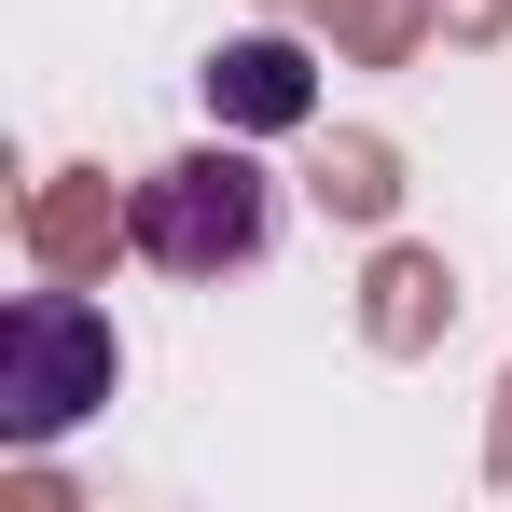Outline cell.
<instances>
[{"instance_id":"obj_1","label":"cell","mask_w":512,"mask_h":512,"mask_svg":"<svg viewBox=\"0 0 512 512\" xmlns=\"http://www.w3.org/2000/svg\"><path fill=\"white\" fill-rule=\"evenodd\" d=\"M111 388H125V346H111V319H97L84 291H28V305L0 319V443H14V457L70 443Z\"/></svg>"},{"instance_id":"obj_3","label":"cell","mask_w":512,"mask_h":512,"mask_svg":"<svg viewBox=\"0 0 512 512\" xmlns=\"http://www.w3.org/2000/svg\"><path fill=\"white\" fill-rule=\"evenodd\" d=\"M208 111H222V125H305V111H319L305 42H277V28H263V42H222V56H208Z\"/></svg>"},{"instance_id":"obj_2","label":"cell","mask_w":512,"mask_h":512,"mask_svg":"<svg viewBox=\"0 0 512 512\" xmlns=\"http://www.w3.org/2000/svg\"><path fill=\"white\" fill-rule=\"evenodd\" d=\"M125 236H139V263H167V277L263 263V236H277V180H263L236 139H208V153H167V167L125 194Z\"/></svg>"}]
</instances>
